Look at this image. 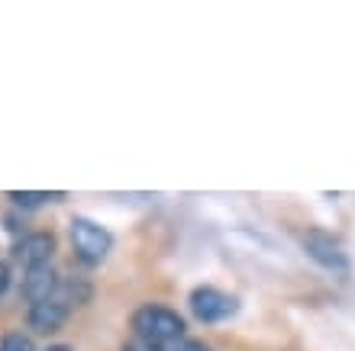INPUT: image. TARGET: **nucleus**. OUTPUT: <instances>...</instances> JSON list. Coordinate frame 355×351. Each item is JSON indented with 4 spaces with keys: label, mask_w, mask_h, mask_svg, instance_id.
I'll return each mask as SVG.
<instances>
[{
    "label": "nucleus",
    "mask_w": 355,
    "mask_h": 351,
    "mask_svg": "<svg viewBox=\"0 0 355 351\" xmlns=\"http://www.w3.org/2000/svg\"><path fill=\"white\" fill-rule=\"evenodd\" d=\"M304 251L317 261L320 268L336 271V274H346L349 271V255H346V249H343V242L323 229H310L307 235H304Z\"/></svg>",
    "instance_id": "20e7f679"
},
{
    "label": "nucleus",
    "mask_w": 355,
    "mask_h": 351,
    "mask_svg": "<svg viewBox=\"0 0 355 351\" xmlns=\"http://www.w3.org/2000/svg\"><path fill=\"white\" fill-rule=\"evenodd\" d=\"M162 351H214L207 342H200V339H191V335H184V339H178V342L165 345Z\"/></svg>",
    "instance_id": "9b49d317"
},
{
    "label": "nucleus",
    "mask_w": 355,
    "mask_h": 351,
    "mask_svg": "<svg viewBox=\"0 0 355 351\" xmlns=\"http://www.w3.org/2000/svg\"><path fill=\"white\" fill-rule=\"evenodd\" d=\"M13 284V268H10V261H0V296L10 290Z\"/></svg>",
    "instance_id": "f8f14e48"
},
{
    "label": "nucleus",
    "mask_w": 355,
    "mask_h": 351,
    "mask_svg": "<svg viewBox=\"0 0 355 351\" xmlns=\"http://www.w3.org/2000/svg\"><path fill=\"white\" fill-rule=\"evenodd\" d=\"M68 319V309L55 300H46V303H33L26 313V325L33 335H55Z\"/></svg>",
    "instance_id": "0eeeda50"
},
{
    "label": "nucleus",
    "mask_w": 355,
    "mask_h": 351,
    "mask_svg": "<svg viewBox=\"0 0 355 351\" xmlns=\"http://www.w3.org/2000/svg\"><path fill=\"white\" fill-rule=\"evenodd\" d=\"M187 306H191V313H194L197 323H223V319H230V316L239 309V303H236V296L223 294V290H216V287H194L191 290V296H187Z\"/></svg>",
    "instance_id": "7ed1b4c3"
},
{
    "label": "nucleus",
    "mask_w": 355,
    "mask_h": 351,
    "mask_svg": "<svg viewBox=\"0 0 355 351\" xmlns=\"http://www.w3.org/2000/svg\"><path fill=\"white\" fill-rule=\"evenodd\" d=\"M0 351H36V345L23 332H7L0 339Z\"/></svg>",
    "instance_id": "9d476101"
},
{
    "label": "nucleus",
    "mask_w": 355,
    "mask_h": 351,
    "mask_svg": "<svg viewBox=\"0 0 355 351\" xmlns=\"http://www.w3.org/2000/svg\"><path fill=\"white\" fill-rule=\"evenodd\" d=\"M10 200L19 206V210H36L42 204H58L65 200V194H49V190H10Z\"/></svg>",
    "instance_id": "1a4fd4ad"
},
{
    "label": "nucleus",
    "mask_w": 355,
    "mask_h": 351,
    "mask_svg": "<svg viewBox=\"0 0 355 351\" xmlns=\"http://www.w3.org/2000/svg\"><path fill=\"white\" fill-rule=\"evenodd\" d=\"M55 287H58V274L52 264H39V268H29L23 271V296L26 303H46L55 296Z\"/></svg>",
    "instance_id": "423d86ee"
},
{
    "label": "nucleus",
    "mask_w": 355,
    "mask_h": 351,
    "mask_svg": "<svg viewBox=\"0 0 355 351\" xmlns=\"http://www.w3.org/2000/svg\"><path fill=\"white\" fill-rule=\"evenodd\" d=\"M123 351H162V348H155V345L142 342V339H136V335H132L130 342H123Z\"/></svg>",
    "instance_id": "ddd939ff"
},
{
    "label": "nucleus",
    "mask_w": 355,
    "mask_h": 351,
    "mask_svg": "<svg viewBox=\"0 0 355 351\" xmlns=\"http://www.w3.org/2000/svg\"><path fill=\"white\" fill-rule=\"evenodd\" d=\"M55 303H62L71 313V306H85L91 300V284L85 278H58V287H55Z\"/></svg>",
    "instance_id": "6e6552de"
},
{
    "label": "nucleus",
    "mask_w": 355,
    "mask_h": 351,
    "mask_svg": "<svg viewBox=\"0 0 355 351\" xmlns=\"http://www.w3.org/2000/svg\"><path fill=\"white\" fill-rule=\"evenodd\" d=\"M132 325V335L142 339V342L155 345V348H165V345L184 339V319L181 313H175L171 306H162V303H146L139 306L130 319Z\"/></svg>",
    "instance_id": "f257e3e1"
},
{
    "label": "nucleus",
    "mask_w": 355,
    "mask_h": 351,
    "mask_svg": "<svg viewBox=\"0 0 355 351\" xmlns=\"http://www.w3.org/2000/svg\"><path fill=\"white\" fill-rule=\"evenodd\" d=\"M46 351H75L71 345H52V348H46Z\"/></svg>",
    "instance_id": "4468645a"
},
{
    "label": "nucleus",
    "mask_w": 355,
    "mask_h": 351,
    "mask_svg": "<svg viewBox=\"0 0 355 351\" xmlns=\"http://www.w3.org/2000/svg\"><path fill=\"white\" fill-rule=\"evenodd\" d=\"M68 235H71V249H75V258L87 268H97L101 261H107L113 249V235L103 229L101 222L87 219V216H75L71 226H68Z\"/></svg>",
    "instance_id": "f03ea898"
},
{
    "label": "nucleus",
    "mask_w": 355,
    "mask_h": 351,
    "mask_svg": "<svg viewBox=\"0 0 355 351\" xmlns=\"http://www.w3.org/2000/svg\"><path fill=\"white\" fill-rule=\"evenodd\" d=\"M13 261L23 264V271L39 268V264H52V255H55V235L52 232H23L17 242H13Z\"/></svg>",
    "instance_id": "39448f33"
}]
</instances>
